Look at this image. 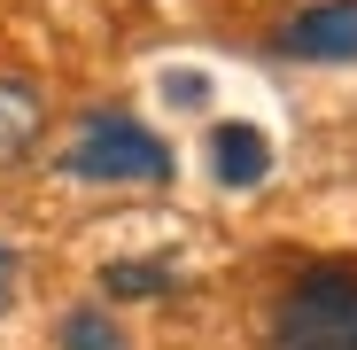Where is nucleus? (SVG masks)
Segmentation results:
<instances>
[{"label":"nucleus","mask_w":357,"mask_h":350,"mask_svg":"<svg viewBox=\"0 0 357 350\" xmlns=\"http://www.w3.org/2000/svg\"><path fill=\"white\" fill-rule=\"evenodd\" d=\"M210 163H218V180H225V187H257L264 171H272V148H264V133H257V125H218Z\"/></svg>","instance_id":"obj_5"},{"label":"nucleus","mask_w":357,"mask_h":350,"mask_svg":"<svg viewBox=\"0 0 357 350\" xmlns=\"http://www.w3.org/2000/svg\"><path fill=\"white\" fill-rule=\"evenodd\" d=\"M63 350H125L116 342V319L101 312V304H78V312H63V335H54Z\"/></svg>","instance_id":"obj_7"},{"label":"nucleus","mask_w":357,"mask_h":350,"mask_svg":"<svg viewBox=\"0 0 357 350\" xmlns=\"http://www.w3.org/2000/svg\"><path fill=\"white\" fill-rule=\"evenodd\" d=\"M163 288H178L171 257H125V265H109V296H163Z\"/></svg>","instance_id":"obj_6"},{"label":"nucleus","mask_w":357,"mask_h":350,"mask_svg":"<svg viewBox=\"0 0 357 350\" xmlns=\"http://www.w3.org/2000/svg\"><path fill=\"white\" fill-rule=\"evenodd\" d=\"M272 47L295 63H357V0H319V8L287 16Z\"/></svg>","instance_id":"obj_3"},{"label":"nucleus","mask_w":357,"mask_h":350,"mask_svg":"<svg viewBox=\"0 0 357 350\" xmlns=\"http://www.w3.org/2000/svg\"><path fill=\"white\" fill-rule=\"evenodd\" d=\"M39 125H47V101H39V86H24V78H0V163L31 156V148H39Z\"/></svg>","instance_id":"obj_4"},{"label":"nucleus","mask_w":357,"mask_h":350,"mask_svg":"<svg viewBox=\"0 0 357 350\" xmlns=\"http://www.w3.org/2000/svg\"><path fill=\"white\" fill-rule=\"evenodd\" d=\"M16 272H24V265H16V249L0 242V319H8V304H16Z\"/></svg>","instance_id":"obj_8"},{"label":"nucleus","mask_w":357,"mask_h":350,"mask_svg":"<svg viewBox=\"0 0 357 350\" xmlns=\"http://www.w3.org/2000/svg\"><path fill=\"white\" fill-rule=\"evenodd\" d=\"M272 350H357V265H311L272 312Z\"/></svg>","instance_id":"obj_1"},{"label":"nucleus","mask_w":357,"mask_h":350,"mask_svg":"<svg viewBox=\"0 0 357 350\" xmlns=\"http://www.w3.org/2000/svg\"><path fill=\"white\" fill-rule=\"evenodd\" d=\"M70 180H171V148L125 109H93L63 148Z\"/></svg>","instance_id":"obj_2"}]
</instances>
